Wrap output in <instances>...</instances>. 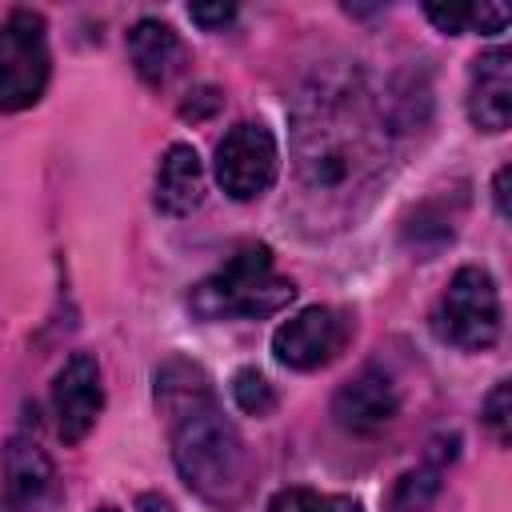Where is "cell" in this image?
I'll list each match as a JSON object with an SVG mask.
<instances>
[{"mask_svg": "<svg viewBox=\"0 0 512 512\" xmlns=\"http://www.w3.org/2000/svg\"><path fill=\"white\" fill-rule=\"evenodd\" d=\"M392 128L360 72H320L292 104V160L308 224H348L376 196Z\"/></svg>", "mask_w": 512, "mask_h": 512, "instance_id": "6da1fadb", "label": "cell"}, {"mask_svg": "<svg viewBox=\"0 0 512 512\" xmlns=\"http://www.w3.org/2000/svg\"><path fill=\"white\" fill-rule=\"evenodd\" d=\"M156 408L168 420L180 480L208 504L236 508L252 488V452L216 404L208 372L180 356L164 360L156 368Z\"/></svg>", "mask_w": 512, "mask_h": 512, "instance_id": "7a4b0ae2", "label": "cell"}, {"mask_svg": "<svg viewBox=\"0 0 512 512\" xmlns=\"http://www.w3.org/2000/svg\"><path fill=\"white\" fill-rule=\"evenodd\" d=\"M292 296H296V284L276 272L272 248L268 244H244L212 276H204L192 288L188 308L200 320H232V316L264 320V316H276L280 308H288Z\"/></svg>", "mask_w": 512, "mask_h": 512, "instance_id": "3957f363", "label": "cell"}, {"mask_svg": "<svg viewBox=\"0 0 512 512\" xmlns=\"http://www.w3.org/2000/svg\"><path fill=\"white\" fill-rule=\"evenodd\" d=\"M432 328L444 344L452 348H464V352H480L488 344H496L500 336V292H496V280L476 268V264H464L448 288L440 292L436 300V312H432Z\"/></svg>", "mask_w": 512, "mask_h": 512, "instance_id": "277c9868", "label": "cell"}, {"mask_svg": "<svg viewBox=\"0 0 512 512\" xmlns=\"http://www.w3.org/2000/svg\"><path fill=\"white\" fill-rule=\"evenodd\" d=\"M48 36L40 12H12L0 24V112L32 108L48 84Z\"/></svg>", "mask_w": 512, "mask_h": 512, "instance_id": "5b68a950", "label": "cell"}, {"mask_svg": "<svg viewBox=\"0 0 512 512\" xmlns=\"http://www.w3.org/2000/svg\"><path fill=\"white\" fill-rule=\"evenodd\" d=\"M280 148L264 124H236L216 144V180L232 200H256L276 184Z\"/></svg>", "mask_w": 512, "mask_h": 512, "instance_id": "8992f818", "label": "cell"}, {"mask_svg": "<svg viewBox=\"0 0 512 512\" xmlns=\"http://www.w3.org/2000/svg\"><path fill=\"white\" fill-rule=\"evenodd\" d=\"M352 316L344 308H328V304H316V308H304L296 312L292 320H284L272 336V352L284 368H296V372H316L324 364H332L348 340H352Z\"/></svg>", "mask_w": 512, "mask_h": 512, "instance_id": "52a82bcc", "label": "cell"}, {"mask_svg": "<svg viewBox=\"0 0 512 512\" xmlns=\"http://www.w3.org/2000/svg\"><path fill=\"white\" fill-rule=\"evenodd\" d=\"M52 408H56V432L64 444H80L104 408L100 388V364L88 352H76L64 360V368L52 380Z\"/></svg>", "mask_w": 512, "mask_h": 512, "instance_id": "ba28073f", "label": "cell"}, {"mask_svg": "<svg viewBox=\"0 0 512 512\" xmlns=\"http://www.w3.org/2000/svg\"><path fill=\"white\" fill-rule=\"evenodd\" d=\"M400 408V392L392 384L388 372L380 368H360L352 380L340 384V392L332 396V416L344 432H356V436H368V432H380Z\"/></svg>", "mask_w": 512, "mask_h": 512, "instance_id": "9c48e42d", "label": "cell"}, {"mask_svg": "<svg viewBox=\"0 0 512 512\" xmlns=\"http://www.w3.org/2000/svg\"><path fill=\"white\" fill-rule=\"evenodd\" d=\"M468 120L484 132H504L512 120V52L488 48L468 72Z\"/></svg>", "mask_w": 512, "mask_h": 512, "instance_id": "30bf717a", "label": "cell"}, {"mask_svg": "<svg viewBox=\"0 0 512 512\" xmlns=\"http://www.w3.org/2000/svg\"><path fill=\"white\" fill-rule=\"evenodd\" d=\"M128 60H132L136 76L148 88H168L184 72L188 52H184V40L176 36L172 24H164V20H136L132 32H128Z\"/></svg>", "mask_w": 512, "mask_h": 512, "instance_id": "8fae6325", "label": "cell"}, {"mask_svg": "<svg viewBox=\"0 0 512 512\" xmlns=\"http://www.w3.org/2000/svg\"><path fill=\"white\" fill-rule=\"evenodd\" d=\"M52 484V460L28 436H12L4 448V512H28Z\"/></svg>", "mask_w": 512, "mask_h": 512, "instance_id": "7c38bea8", "label": "cell"}, {"mask_svg": "<svg viewBox=\"0 0 512 512\" xmlns=\"http://www.w3.org/2000/svg\"><path fill=\"white\" fill-rule=\"evenodd\" d=\"M204 200V164L192 144H172L156 168V208L168 216H188Z\"/></svg>", "mask_w": 512, "mask_h": 512, "instance_id": "4fadbf2b", "label": "cell"}, {"mask_svg": "<svg viewBox=\"0 0 512 512\" xmlns=\"http://www.w3.org/2000/svg\"><path fill=\"white\" fill-rule=\"evenodd\" d=\"M424 12L448 36H460L472 28L476 32H504V24H508V12L500 4H428Z\"/></svg>", "mask_w": 512, "mask_h": 512, "instance_id": "5bb4252c", "label": "cell"}, {"mask_svg": "<svg viewBox=\"0 0 512 512\" xmlns=\"http://www.w3.org/2000/svg\"><path fill=\"white\" fill-rule=\"evenodd\" d=\"M436 492H440V460H428V464L404 472L392 484V492L384 500V512H428Z\"/></svg>", "mask_w": 512, "mask_h": 512, "instance_id": "9a60e30c", "label": "cell"}, {"mask_svg": "<svg viewBox=\"0 0 512 512\" xmlns=\"http://www.w3.org/2000/svg\"><path fill=\"white\" fill-rule=\"evenodd\" d=\"M264 512H360V500L332 496V492H312V488H284L268 500Z\"/></svg>", "mask_w": 512, "mask_h": 512, "instance_id": "2e32d148", "label": "cell"}, {"mask_svg": "<svg viewBox=\"0 0 512 512\" xmlns=\"http://www.w3.org/2000/svg\"><path fill=\"white\" fill-rule=\"evenodd\" d=\"M232 400H236V408L248 412V416H268V412L276 408V392H272V384H268L256 368H240V372L232 376Z\"/></svg>", "mask_w": 512, "mask_h": 512, "instance_id": "e0dca14e", "label": "cell"}, {"mask_svg": "<svg viewBox=\"0 0 512 512\" xmlns=\"http://www.w3.org/2000/svg\"><path fill=\"white\" fill-rule=\"evenodd\" d=\"M508 400H512L508 380H500V384L488 392V400H484V424L492 428V436H496L500 444H508V432H512V420H508Z\"/></svg>", "mask_w": 512, "mask_h": 512, "instance_id": "ac0fdd59", "label": "cell"}, {"mask_svg": "<svg viewBox=\"0 0 512 512\" xmlns=\"http://www.w3.org/2000/svg\"><path fill=\"white\" fill-rule=\"evenodd\" d=\"M220 108H224L220 88L200 84V88H192V92H188V100L180 104V116H184V120H208V116H216Z\"/></svg>", "mask_w": 512, "mask_h": 512, "instance_id": "d6986e66", "label": "cell"}, {"mask_svg": "<svg viewBox=\"0 0 512 512\" xmlns=\"http://www.w3.org/2000/svg\"><path fill=\"white\" fill-rule=\"evenodd\" d=\"M188 16H192L200 28H208V32H212V28H224V24L236 16V8H232V4H192V8H188Z\"/></svg>", "mask_w": 512, "mask_h": 512, "instance_id": "ffe728a7", "label": "cell"}, {"mask_svg": "<svg viewBox=\"0 0 512 512\" xmlns=\"http://www.w3.org/2000/svg\"><path fill=\"white\" fill-rule=\"evenodd\" d=\"M508 176H512V172H508V164H504V168L496 172V184H492V200H496V212H500L504 220H508Z\"/></svg>", "mask_w": 512, "mask_h": 512, "instance_id": "44dd1931", "label": "cell"}, {"mask_svg": "<svg viewBox=\"0 0 512 512\" xmlns=\"http://www.w3.org/2000/svg\"><path fill=\"white\" fill-rule=\"evenodd\" d=\"M136 508H140V512H172V504H168L164 496H140Z\"/></svg>", "mask_w": 512, "mask_h": 512, "instance_id": "7402d4cb", "label": "cell"}, {"mask_svg": "<svg viewBox=\"0 0 512 512\" xmlns=\"http://www.w3.org/2000/svg\"><path fill=\"white\" fill-rule=\"evenodd\" d=\"M96 512H120V508H112V504H104V508H96Z\"/></svg>", "mask_w": 512, "mask_h": 512, "instance_id": "603a6c76", "label": "cell"}]
</instances>
